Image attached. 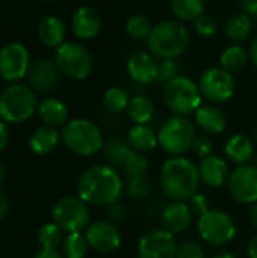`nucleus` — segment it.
Masks as SVG:
<instances>
[{"label":"nucleus","instance_id":"f257e3e1","mask_svg":"<svg viewBox=\"0 0 257 258\" xmlns=\"http://www.w3.org/2000/svg\"><path fill=\"white\" fill-rule=\"evenodd\" d=\"M123 180L111 165H92L77 180V197L88 206L108 207L120 201Z\"/></svg>","mask_w":257,"mask_h":258},{"label":"nucleus","instance_id":"f03ea898","mask_svg":"<svg viewBox=\"0 0 257 258\" xmlns=\"http://www.w3.org/2000/svg\"><path fill=\"white\" fill-rule=\"evenodd\" d=\"M198 166L185 156L167 159L159 171V186L171 201H188L200 187Z\"/></svg>","mask_w":257,"mask_h":258},{"label":"nucleus","instance_id":"7ed1b4c3","mask_svg":"<svg viewBox=\"0 0 257 258\" xmlns=\"http://www.w3.org/2000/svg\"><path fill=\"white\" fill-rule=\"evenodd\" d=\"M191 42V33L180 20H164L153 26L147 39L150 53L156 59H177Z\"/></svg>","mask_w":257,"mask_h":258},{"label":"nucleus","instance_id":"20e7f679","mask_svg":"<svg viewBox=\"0 0 257 258\" xmlns=\"http://www.w3.org/2000/svg\"><path fill=\"white\" fill-rule=\"evenodd\" d=\"M61 142L65 148L80 157H91L105 147L98 125L85 118L68 121L61 130Z\"/></svg>","mask_w":257,"mask_h":258},{"label":"nucleus","instance_id":"39448f33","mask_svg":"<svg viewBox=\"0 0 257 258\" xmlns=\"http://www.w3.org/2000/svg\"><path fill=\"white\" fill-rule=\"evenodd\" d=\"M195 138V122L182 115H173L165 119L158 132L159 147L170 157L185 156L186 153H189L192 150Z\"/></svg>","mask_w":257,"mask_h":258},{"label":"nucleus","instance_id":"423d86ee","mask_svg":"<svg viewBox=\"0 0 257 258\" xmlns=\"http://www.w3.org/2000/svg\"><path fill=\"white\" fill-rule=\"evenodd\" d=\"M35 110H38V100L30 86L14 83L0 92V118L5 122H24Z\"/></svg>","mask_w":257,"mask_h":258},{"label":"nucleus","instance_id":"0eeeda50","mask_svg":"<svg viewBox=\"0 0 257 258\" xmlns=\"http://www.w3.org/2000/svg\"><path fill=\"white\" fill-rule=\"evenodd\" d=\"M164 101L174 115L188 116L203 104L198 83L186 76H177L164 86Z\"/></svg>","mask_w":257,"mask_h":258},{"label":"nucleus","instance_id":"6e6552de","mask_svg":"<svg viewBox=\"0 0 257 258\" xmlns=\"http://www.w3.org/2000/svg\"><path fill=\"white\" fill-rule=\"evenodd\" d=\"M197 233L200 239L211 246H226L235 240L238 225L232 215L220 209H211L197 219Z\"/></svg>","mask_w":257,"mask_h":258},{"label":"nucleus","instance_id":"1a4fd4ad","mask_svg":"<svg viewBox=\"0 0 257 258\" xmlns=\"http://www.w3.org/2000/svg\"><path fill=\"white\" fill-rule=\"evenodd\" d=\"M53 222L67 234L82 233L89 227L91 213L88 204L79 197H62L52 209Z\"/></svg>","mask_w":257,"mask_h":258},{"label":"nucleus","instance_id":"9d476101","mask_svg":"<svg viewBox=\"0 0 257 258\" xmlns=\"http://www.w3.org/2000/svg\"><path fill=\"white\" fill-rule=\"evenodd\" d=\"M55 63L59 73L71 80L86 79L94 67L91 53L77 42H64L55 51Z\"/></svg>","mask_w":257,"mask_h":258},{"label":"nucleus","instance_id":"9b49d317","mask_svg":"<svg viewBox=\"0 0 257 258\" xmlns=\"http://www.w3.org/2000/svg\"><path fill=\"white\" fill-rule=\"evenodd\" d=\"M198 88L209 103L221 104L229 101L235 95L236 83L232 73L221 67H211L204 70L198 79Z\"/></svg>","mask_w":257,"mask_h":258},{"label":"nucleus","instance_id":"f8f14e48","mask_svg":"<svg viewBox=\"0 0 257 258\" xmlns=\"http://www.w3.org/2000/svg\"><path fill=\"white\" fill-rule=\"evenodd\" d=\"M29 50L20 42H9L0 48V77L5 82H18L30 70Z\"/></svg>","mask_w":257,"mask_h":258},{"label":"nucleus","instance_id":"ddd939ff","mask_svg":"<svg viewBox=\"0 0 257 258\" xmlns=\"http://www.w3.org/2000/svg\"><path fill=\"white\" fill-rule=\"evenodd\" d=\"M177 245L174 234L164 228H155L138 240L136 258H176Z\"/></svg>","mask_w":257,"mask_h":258},{"label":"nucleus","instance_id":"4468645a","mask_svg":"<svg viewBox=\"0 0 257 258\" xmlns=\"http://www.w3.org/2000/svg\"><path fill=\"white\" fill-rule=\"evenodd\" d=\"M232 198L244 206L257 203V168L253 163L236 166L227 183Z\"/></svg>","mask_w":257,"mask_h":258},{"label":"nucleus","instance_id":"2eb2a0df","mask_svg":"<svg viewBox=\"0 0 257 258\" xmlns=\"http://www.w3.org/2000/svg\"><path fill=\"white\" fill-rule=\"evenodd\" d=\"M85 237L91 249L98 254H112L120 249L123 243V234L118 225L109 221L91 222L85 230Z\"/></svg>","mask_w":257,"mask_h":258},{"label":"nucleus","instance_id":"dca6fc26","mask_svg":"<svg viewBox=\"0 0 257 258\" xmlns=\"http://www.w3.org/2000/svg\"><path fill=\"white\" fill-rule=\"evenodd\" d=\"M197 166H198L200 180L208 187L221 189V187L227 186L232 171H230L229 162L224 157L212 154L204 159H200Z\"/></svg>","mask_w":257,"mask_h":258},{"label":"nucleus","instance_id":"f3484780","mask_svg":"<svg viewBox=\"0 0 257 258\" xmlns=\"http://www.w3.org/2000/svg\"><path fill=\"white\" fill-rule=\"evenodd\" d=\"M59 70L55 60L48 59H36L27 73L29 86L36 92H50L59 83Z\"/></svg>","mask_w":257,"mask_h":258},{"label":"nucleus","instance_id":"a211bd4d","mask_svg":"<svg viewBox=\"0 0 257 258\" xmlns=\"http://www.w3.org/2000/svg\"><path fill=\"white\" fill-rule=\"evenodd\" d=\"M194 221V213L186 201H171L161 213V225L171 234L186 231Z\"/></svg>","mask_w":257,"mask_h":258},{"label":"nucleus","instance_id":"6ab92c4d","mask_svg":"<svg viewBox=\"0 0 257 258\" xmlns=\"http://www.w3.org/2000/svg\"><path fill=\"white\" fill-rule=\"evenodd\" d=\"M71 29L80 39H92L101 30L100 12L92 6H80L71 17Z\"/></svg>","mask_w":257,"mask_h":258},{"label":"nucleus","instance_id":"aec40b11","mask_svg":"<svg viewBox=\"0 0 257 258\" xmlns=\"http://www.w3.org/2000/svg\"><path fill=\"white\" fill-rule=\"evenodd\" d=\"M158 71L159 62L153 54L138 51L127 59V73L138 83L150 85L153 82H158Z\"/></svg>","mask_w":257,"mask_h":258},{"label":"nucleus","instance_id":"412c9836","mask_svg":"<svg viewBox=\"0 0 257 258\" xmlns=\"http://www.w3.org/2000/svg\"><path fill=\"white\" fill-rule=\"evenodd\" d=\"M194 116L198 128L209 136L221 135L227 128V116L217 104H201L195 110Z\"/></svg>","mask_w":257,"mask_h":258},{"label":"nucleus","instance_id":"4be33fe9","mask_svg":"<svg viewBox=\"0 0 257 258\" xmlns=\"http://www.w3.org/2000/svg\"><path fill=\"white\" fill-rule=\"evenodd\" d=\"M224 153H226L229 162H232L233 165H236V166L247 165L256 156V144L248 136L238 133V135L230 136L226 141Z\"/></svg>","mask_w":257,"mask_h":258},{"label":"nucleus","instance_id":"5701e85b","mask_svg":"<svg viewBox=\"0 0 257 258\" xmlns=\"http://www.w3.org/2000/svg\"><path fill=\"white\" fill-rule=\"evenodd\" d=\"M67 35L65 23L55 15H47L41 20L38 26V38L45 47L58 48L64 44Z\"/></svg>","mask_w":257,"mask_h":258},{"label":"nucleus","instance_id":"b1692460","mask_svg":"<svg viewBox=\"0 0 257 258\" xmlns=\"http://www.w3.org/2000/svg\"><path fill=\"white\" fill-rule=\"evenodd\" d=\"M38 115L44 125H50L58 128L59 125H65L68 122V107L59 98H44L38 104Z\"/></svg>","mask_w":257,"mask_h":258},{"label":"nucleus","instance_id":"393cba45","mask_svg":"<svg viewBox=\"0 0 257 258\" xmlns=\"http://www.w3.org/2000/svg\"><path fill=\"white\" fill-rule=\"evenodd\" d=\"M127 142L132 150L138 153H150L159 145L158 132H155L148 124H133L127 132Z\"/></svg>","mask_w":257,"mask_h":258},{"label":"nucleus","instance_id":"a878e982","mask_svg":"<svg viewBox=\"0 0 257 258\" xmlns=\"http://www.w3.org/2000/svg\"><path fill=\"white\" fill-rule=\"evenodd\" d=\"M59 142H61V132L55 127L42 125L32 133L29 139V147L32 153L38 156H47L56 150Z\"/></svg>","mask_w":257,"mask_h":258},{"label":"nucleus","instance_id":"bb28decb","mask_svg":"<svg viewBox=\"0 0 257 258\" xmlns=\"http://www.w3.org/2000/svg\"><path fill=\"white\" fill-rule=\"evenodd\" d=\"M253 32V18L245 12L230 15L224 24V35L235 44H241L250 38Z\"/></svg>","mask_w":257,"mask_h":258},{"label":"nucleus","instance_id":"cd10ccee","mask_svg":"<svg viewBox=\"0 0 257 258\" xmlns=\"http://www.w3.org/2000/svg\"><path fill=\"white\" fill-rule=\"evenodd\" d=\"M250 62V51L241 44H233L223 50L220 54V67L229 73H238L247 67Z\"/></svg>","mask_w":257,"mask_h":258},{"label":"nucleus","instance_id":"c85d7f7f","mask_svg":"<svg viewBox=\"0 0 257 258\" xmlns=\"http://www.w3.org/2000/svg\"><path fill=\"white\" fill-rule=\"evenodd\" d=\"M155 103L151 98L145 95H136L130 98L127 115L133 124H150V121L155 118Z\"/></svg>","mask_w":257,"mask_h":258},{"label":"nucleus","instance_id":"c756f323","mask_svg":"<svg viewBox=\"0 0 257 258\" xmlns=\"http://www.w3.org/2000/svg\"><path fill=\"white\" fill-rule=\"evenodd\" d=\"M103 151H105V157L111 166H121L123 168L127 157L130 156V153L133 150L127 141H123L121 138L114 136L108 142H105Z\"/></svg>","mask_w":257,"mask_h":258},{"label":"nucleus","instance_id":"7c9ffc66","mask_svg":"<svg viewBox=\"0 0 257 258\" xmlns=\"http://www.w3.org/2000/svg\"><path fill=\"white\" fill-rule=\"evenodd\" d=\"M206 0H170L173 14L180 21H195L204 14Z\"/></svg>","mask_w":257,"mask_h":258},{"label":"nucleus","instance_id":"2f4dec72","mask_svg":"<svg viewBox=\"0 0 257 258\" xmlns=\"http://www.w3.org/2000/svg\"><path fill=\"white\" fill-rule=\"evenodd\" d=\"M130 103L129 92L121 86H111L103 95V104L111 113H121L127 110Z\"/></svg>","mask_w":257,"mask_h":258},{"label":"nucleus","instance_id":"473e14b6","mask_svg":"<svg viewBox=\"0 0 257 258\" xmlns=\"http://www.w3.org/2000/svg\"><path fill=\"white\" fill-rule=\"evenodd\" d=\"M89 245L82 233H70L62 242L64 258H85L88 254Z\"/></svg>","mask_w":257,"mask_h":258},{"label":"nucleus","instance_id":"72a5a7b5","mask_svg":"<svg viewBox=\"0 0 257 258\" xmlns=\"http://www.w3.org/2000/svg\"><path fill=\"white\" fill-rule=\"evenodd\" d=\"M151 30H153V24H151V20L147 15L136 14V15H132L126 21V32L135 41L148 39Z\"/></svg>","mask_w":257,"mask_h":258},{"label":"nucleus","instance_id":"f704fd0d","mask_svg":"<svg viewBox=\"0 0 257 258\" xmlns=\"http://www.w3.org/2000/svg\"><path fill=\"white\" fill-rule=\"evenodd\" d=\"M62 230L55 224H45L42 225L36 233V240L41 246V249H58V246L62 245Z\"/></svg>","mask_w":257,"mask_h":258},{"label":"nucleus","instance_id":"c9c22d12","mask_svg":"<svg viewBox=\"0 0 257 258\" xmlns=\"http://www.w3.org/2000/svg\"><path fill=\"white\" fill-rule=\"evenodd\" d=\"M123 168L127 172V177H145L150 168V162L144 153H138L133 150Z\"/></svg>","mask_w":257,"mask_h":258},{"label":"nucleus","instance_id":"e433bc0d","mask_svg":"<svg viewBox=\"0 0 257 258\" xmlns=\"http://www.w3.org/2000/svg\"><path fill=\"white\" fill-rule=\"evenodd\" d=\"M126 189L135 200H144L151 192V184L145 177H127Z\"/></svg>","mask_w":257,"mask_h":258},{"label":"nucleus","instance_id":"4c0bfd02","mask_svg":"<svg viewBox=\"0 0 257 258\" xmlns=\"http://www.w3.org/2000/svg\"><path fill=\"white\" fill-rule=\"evenodd\" d=\"M194 29L201 38H212L218 32V21L209 14H201L194 21Z\"/></svg>","mask_w":257,"mask_h":258},{"label":"nucleus","instance_id":"58836bf2","mask_svg":"<svg viewBox=\"0 0 257 258\" xmlns=\"http://www.w3.org/2000/svg\"><path fill=\"white\" fill-rule=\"evenodd\" d=\"M179 76V63L176 59H161L159 62V71H158V82L162 85H167L170 80L176 79Z\"/></svg>","mask_w":257,"mask_h":258},{"label":"nucleus","instance_id":"ea45409f","mask_svg":"<svg viewBox=\"0 0 257 258\" xmlns=\"http://www.w3.org/2000/svg\"><path fill=\"white\" fill-rule=\"evenodd\" d=\"M176 258H208L206 249L192 240H186L177 245V254Z\"/></svg>","mask_w":257,"mask_h":258},{"label":"nucleus","instance_id":"a19ab883","mask_svg":"<svg viewBox=\"0 0 257 258\" xmlns=\"http://www.w3.org/2000/svg\"><path fill=\"white\" fill-rule=\"evenodd\" d=\"M192 151L200 159L212 156L214 154V141L209 138V135H197L194 145H192Z\"/></svg>","mask_w":257,"mask_h":258},{"label":"nucleus","instance_id":"79ce46f5","mask_svg":"<svg viewBox=\"0 0 257 258\" xmlns=\"http://www.w3.org/2000/svg\"><path fill=\"white\" fill-rule=\"evenodd\" d=\"M186 203H188L189 209L192 210L194 216H195V215H197V216H201V215H204L208 210H211L209 200H208V197H206L204 194H201V192L194 194Z\"/></svg>","mask_w":257,"mask_h":258},{"label":"nucleus","instance_id":"37998d69","mask_svg":"<svg viewBox=\"0 0 257 258\" xmlns=\"http://www.w3.org/2000/svg\"><path fill=\"white\" fill-rule=\"evenodd\" d=\"M106 216H108V221L115 224V225L123 224L127 219V209L124 204L117 201V203L106 207Z\"/></svg>","mask_w":257,"mask_h":258},{"label":"nucleus","instance_id":"c03bdc74","mask_svg":"<svg viewBox=\"0 0 257 258\" xmlns=\"http://www.w3.org/2000/svg\"><path fill=\"white\" fill-rule=\"evenodd\" d=\"M242 12L250 15L251 18H257V0H241Z\"/></svg>","mask_w":257,"mask_h":258},{"label":"nucleus","instance_id":"a18cd8bd","mask_svg":"<svg viewBox=\"0 0 257 258\" xmlns=\"http://www.w3.org/2000/svg\"><path fill=\"white\" fill-rule=\"evenodd\" d=\"M9 207H11V204H9V198H8V195L0 189V221H3V219L8 216V213H9Z\"/></svg>","mask_w":257,"mask_h":258},{"label":"nucleus","instance_id":"49530a36","mask_svg":"<svg viewBox=\"0 0 257 258\" xmlns=\"http://www.w3.org/2000/svg\"><path fill=\"white\" fill-rule=\"evenodd\" d=\"M8 141H9V130H8V125L3 119H0V153L6 148L8 145Z\"/></svg>","mask_w":257,"mask_h":258},{"label":"nucleus","instance_id":"de8ad7c7","mask_svg":"<svg viewBox=\"0 0 257 258\" xmlns=\"http://www.w3.org/2000/svg\"><path fill=\"white\" fill-rule=\"evenodd\" d=\"M32 258H64V255L58 249H41Z\"/></svg>","mask_w":257,"mask_h":258},{"label":"nucleus","instance_id":"09e8293b","mask_svg":"<svg viewBox=\"0 0 257 258\" xmlns=\"http://www.w3.org/2000/svg\"><path fill=\"white\" fill-rule=\"evenodd\" d=\"M247 255L248 258H257V234L253 236L247 243Z\"/></svg>","mask_w":257,"mask_h":258},{"label":"nucleus","instance_id":"8fccbe9b","mask_svg":"<svg viewBox=\"0 0 257 258\" xmlns=\"http://www.w3.org/2000/svg\"><path fill=\"white\" fill-rule=\"evenodd\" d=\"M248 51H250V62H251V63H253V65L257 68V36H256V39L251 42V45H250Z\"/></svg>","mask_w":257,"mask_h":258},{"label":"nucleus","instance_id":"3c124183","mask_svg":"<svg viewBox=\"0 0 257 258\" xmlns=\"http://www.w3.org/2000/svg\"><path fill=\"white\" fill-rule=\"evenodd\" d=\"M250 221H251V225L257 230V203H254L251 206V210H250Z\"/></svg>","mask_w":257,"mask_h":258},{"label":"nucleus","instance_id":"603ef678","mask_svg":"<svg viewBox=\"0 0 257 258\" xmlns=\"http://www.w3.org/2000/svg\"><path fill=\"white\" fill-rule=\"evenodd\" d=\"M5 178H6V166H5V163L0 160V184L5 181Z\"/></svg>","mask_w":257,"mask_h":258},{"label":"nucleus","instance_id":"864d4df0","mask_svg":"<svg viewBox=\"0 0 257 258\" xmlns=\"http://www.w3.org/2000/svg\"><path fill=\"white\" fill-rule=\"evenodd\" d=\"M211 258H238L235 254H232V252H220V254H215L214 257Z\"/></svg>","mask_w":257,"mask_h":258},{"label":"nucleus","instance_id":"5fc2aeb1","mask_svg":"<svg viewBox=\"0 0 257 258\" xmlns=\"http://www.w3.org/2000/svg\"><path fill=\"white\" fill-rule=\"evenodd\" d=\"M251 163H253V165H254V166H256V168H257V154H256V156H254V159L251 160Z\"/></svg>","mask_w":257,"mask_h":258},{"label":"nucleus","instance_id":"6e6d98bb","mask_svg":"<svg viewBox=\"0 0 257 258\" xmlns=\"http://www.w3.org/2000/svg\"><path fill=\"white\" fill-rule=\"evenodd\" d=\"M254 144H256V147H257V127H256V130H254Z\"/></svg>","mask_w":257,"mask_h":258},{"label":"nucleus","instance_id":"4d7b16f0","mask_svg":"<svg viewBox=\"0 0 257 258\" xmlns=\"http://www.w3.org/2000/svg\"><path fill=\"white\" fill-rule=\"evenodd\" d=\"M42 2H55V0H42Z\"/></svg>","mask_w":257,"mask_h":258}]
</instances>
